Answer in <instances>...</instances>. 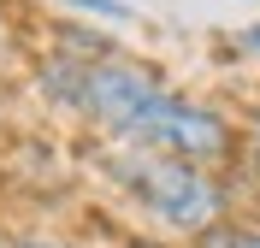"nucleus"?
Listing matches in <instances>:
<instances>
[{
	"label": "nucleus",
	"instance_id": "nucleus-1",
	"mask_svg": "<svg viewBox=\"0 0 260 248\" xmlns=\"http://www.w3.org/2000/svg\"><path fill=\"white\" fill-rule=\"evenodd\" d=\"M83 113L107 124L118 142L130 148H160V154H183V160H219L231 148V130L213 107L166 95L142 65L124 59H95L83 71Z\"/></svg>",
	"mask_w": 260,
	"mask_h": 248
},
{
	"label": "nucleus",
	"instance_id": "nucleus-2",
	"mask_svg": "<svg viewBox=\"0 0 260 248\" xmlns=\"http://www.w3.org/2000/svg\"><path fill=\"white\" fill-rule=\"evenodd\" d=\"M113 178L124 183L130 195L142 201L148 213L172 225V231H213L225 213V189L183 154H160V148H130L113 160Z\"/></svg>",
	"mask_w": 260,
	"mask_h": 248
},
{
	"label": "nucleus",
	"instance_id": "nucleus-3",
	"mask_svg": "<svg viewBox=\"0 0 260 248\" xmlns=\"http://www.w3.org/2000/svg\"><path fill=\"white\" fill-rule=\"evenodd\" d=\"M83 71H89V65H71V59H59V65L42 71V89H48L53 100H65V107H83Z\"/></svg>",
	"mask_w": 260,
	"mask_h": 248
},
{
	"label": "nucleus",
	"instance_id": "nucleus-4",
	"mask_svg": "<svg viewBox=\"0 0 260 248\" xmlns=\"http://www.w3.org/2000/svg\"><path fill=\"white\" fill-rule=\"evenodd\" d=\"M201 248H260V231L254 225H213V231H201Z\"/></svg>",
	"mask_w": 260,
	"mask_h": 248
},
{
	"label": "nucleus",
	"instance_id": "nucleus-5",
	"mask_svg": "<svg viewBox=\"0 0 260 248\" xmlns=\"http://www.w3.org/2000/svg\"><path fill=\"white\" fill-rule=\"evenodd\" d=\"M65 6H83V12L107 18V24H130V6H124V0H65Z\"/></svg>",
	"mask_w": 260,
	"mask_h": 248
},
{
	"label": "nucleus",
	"instance_id": "nucleus-6",
	"mask_svg": "<svg viewBox=\"0 0 260 248\" xmlns=\"http://www.w3.org/2000/svg\"><path fill=\"white\" fill-rule=\"evenodd\" d=\"M18 248H71V242H53V236H24Z\"/></svg>",
	"mask_w": 260,
	"mask_h": 248
},
{
	"label": "nucleus",
	"instance_id": "nucleus-7",
	"mask_svg": "<svg viewBox=\"0 0 260 248\" xmlns=\"http://www.w3.org/2000/svg\"><path fill=\"white\" fill-rule=\"evenodd\" d=\"M243 48H254V53H260V24H254V30H243Z\"/></svg>",
	"mask_w": 260,
	"mask_h": 248
},
{
	"label": "nucleus",
	"instance_id": "nucleus-8",
	"mask_svg": "<svg viewBox=\"0 0 260 248\" xmlns=\"http://www.w3.org/2000/svg\"><path fill=\"white\" fill-rule=\"evenodd\" d=\"M254 154H260V118H254Z\"/></svg>",
	"mask_w": 260,
	"mask_h": 248
},
{
	"label": "nucleus",
	"instance_id": "nucleus-9",
	"mask_svg": "<svg viewBox=\"0 0 260 248\" xmlns=\"http://www.w3.org/2000/svg\"><path fill=\"white\" fill-rule=\"evenodd\" d=\"M0 248H12V242H0Z\"/></svg>",
	"mask_w": 260,
	"mask_h": 248
}]
</instances>
